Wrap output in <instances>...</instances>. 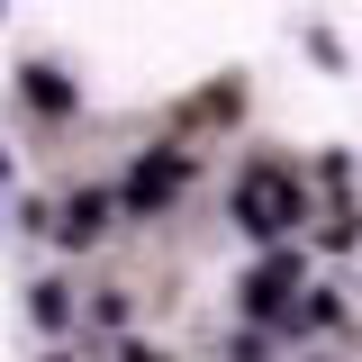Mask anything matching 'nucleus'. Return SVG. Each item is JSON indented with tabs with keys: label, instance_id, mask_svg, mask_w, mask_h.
<instances>
[{
	"label": "nucleus",
	"instance_id": "obj_1",
	"mask_svg": "<svg viewBox=\"0 0 362 362\" xmlns=\"http://www.w3.org/2000/svg\"><path fill=\"white\" fill-rule=\"evenodd\" d=\"M235 209H245V226H263V235H281V226H290V209H299V190H290L281 173H254L245 190H235Z\"/></svg>",
	"mask_w": 362,
	"mask_h": 362
},
{
	"label": "nucleus",
	"instance_id": "obj_2",
	"mask_svg": "<svg viewBox=\"0 0 362 362\" xmlns=\"http://www.w3.org/2000/svg\"><path fill=\"white\" fill-rule=\"evenodd\" d=\"M181 190V154H145L127 173V209H154V199H173Z\"/></svg>",
	"mask_w": 362,
	"mask_h": 362
}]
</instances>
